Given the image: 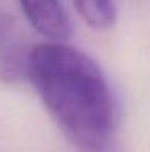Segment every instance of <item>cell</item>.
<instances>
[{"mask_svg": "<svg viewBox=\"0 0 150 152\" xmlns=\"http://www.w3.org/2000/svg\"><path fill=\"white\" fill-rule=\"evenodd\" d=\"M31 28L42 37L63 42L71 36V20L62 0H18Z\"/></svg>", "mask_w": 150, "mask_h": 152, "instance_id": "7a4b0ae2", "label": "cell"}, {"mask_svg": "<svg viewBox=\"0 0 150 152\" xmlns=\"http://www.w3.org/2000/svg\"><path fill=\"white\" fill-rule=\"evenodd\" d=\"M28 79L50 117L84 152H102L115 126L108 83L92 57L65 42L29 49Z\"/></svg>", "mask_w": 150, "mask_h": 152, "instance_id": "6da1fadb", "label": "cell"}, {"mask_svg": "<svg viewBox=\"0 0 150 152\" xmlns=\"http://www.w3.org/2000/svg\"><path fill=\"white\" fill-rule=\"evenodd\" d=\"M102 152H103V151H102Z\"/></svg>", "mask_w": 150, "mask_h": 152, "instance_id": "8992f818", "label": "cell"}, {"mask_svg": "<svg viewBox=\"0 0 150 152\" xmlns=\"http://www.w3.org/2000/svg\"><path fill=\"white\" fill-rule=\"evenodd\" d=\"M79 16L94 29L112 28L116 21L115 0H73Z\"/></svg>", "mask_w": 150, "mask_h": 152, "instance_id": "3957f363", "label": "cell"}, {"mask_svg": "<svg viewBox=\"0 0 150 152\" xmlns=\"http://www.w3.org/2000/svg\"><path fill=\"white\" fill-rule=\"evenodd\" d=\"M28 55L29 50L21 49L18 44H7L0 50V79L16 83L28 76Z\"/></svg>", "mask_w": 150, "mask_h": 152, "instance_id": "277c9868", "label": "cell"}, {"mask_svg": "<svg viewBox=\"0 0 150 152\" xmlns=\"http://www.w3.org/2000/svg\"><path fill=\"white\" fill-rule=\"evenodd\" d=\"M15 29V20L10 13L0 10V50L10 42Z\"/></svg>", "mask_w": 150, "mask_h": 152, "instance_id": "5b68a950", "label": "cell"}]
</instances>
